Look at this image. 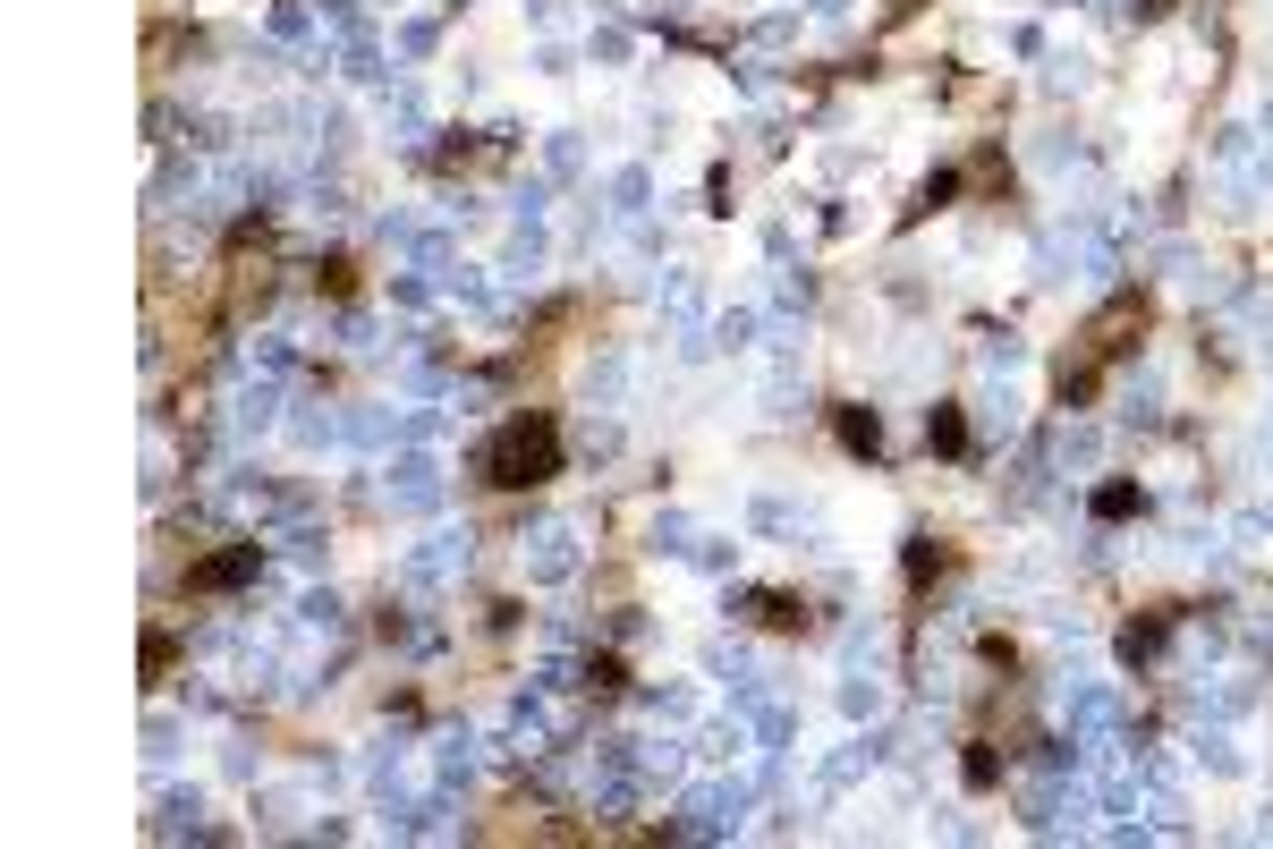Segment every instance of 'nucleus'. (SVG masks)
I'll return each mask as SVG.
<instances>
[{
  "label": "nucleus",
  "mask_w": 1273,
  "mask_h": 849,
  "mask_svg": "<svg viewBox=\"0 0 1273 849\" xmlns=\"http://www.w3.org/2000/svg\"><path fill=\"white\" fill-rule=\"evenodd\" d=\"M484 476L493 485H543L552 476V424H509L502 442L484 451Z\"/></svg>",
  "instance_id": "obj_1"
}]
</instances>
